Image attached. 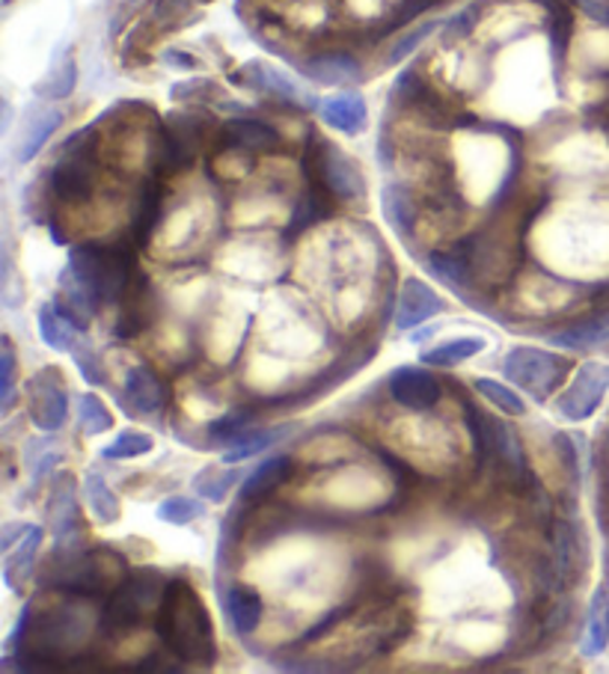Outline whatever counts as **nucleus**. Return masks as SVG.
<instances>
[{
  "instance_id": "27",
  "label": "nucleus",
  "mask_w": 609,
  "mask_h": 674,
  "mask_svg": "<svg viewBox=\"0 0 609 674\" xmlns=\"http://www.w3.org/2000/svg\"><path fill=\"white\" fill-rule=\"evenodd\" d=\"M289 475H291V457L286 455L268 457L264 464L256 466L253 473L244 479V484H241V500L244 502L264 500V496L277 491Z\"/></svg>"
},
{
  "instance_id": "47",
  "label": "nucleus",
  "mask_w": 609,
  "mask_h": 674,
  "mask_svg": "<svg viewBox=\"0 0 609 674\" xmlns=\"http://www.w3.org/2000/svg\"><path fill=\"white\" fill-rule=\"evenodd\" d=\"M193 3H206V0H158V21H179L191 12Z\"/></svg>"
},
{
  "instance_id": "4",
  "label": "nucleus",
  "mask_w": 609,
  "mask_h": 674,
  "mask_svg": "<svg viewBox=\"0 0 609 674\" xmlns=\"http://www.w3.org/2000/svg\"><path fill=\"white\" fill-rule=\"evenodd\" d=\"M46 574H42V585L54 589V592H72V594H104L110 589H117L126 576V562L117 553L99 550H81L78 544L69 547H54L51 559H48Z\"/></svg>"
},
{
  "instance_id": "36",
  "label": "nucleus",
  "mask_w": 609,
  "mask_h": 674,
  "mask_svg": "<svg viewBox=\"0 0 609 674\" xmlns=\"http://www.w3.org/2000/svg\"><path fill=\"white\" fill-rule=\"evenodd\" d=\"M256 420L253 408H236L227 416H220L209 425V443L211 446H232L238 437H244L250 425Z\"/></svg>"
},
{
  "instance_id": "38",
  "label": "nucleus",
  "mask_w": 609,
  "mask_h": 674,
  "mask_svg": "<svg viewBox=\"0 0 609 674\" xmlns=\"http://www.w3.org/2000/svg\"><path fill=\"white\" fill-rule=\"evenodd\" d=\"M476 392H479L482 399L491 401L493 408H500L502 413H509V416H523V413H527L523 399H520L515 390H509L506 383L491 381V378H479V381H476Z\"/></svg>"
},
{
  "instance_id": "28",
  "label": "nucleus",
  "mask_w": 609,
  "mask_h": 674,
  "mask_svg": "<svg viewBox=\"0 0 609 674\" xmlns=\"http://www.w3.org/2000/svg\"><path fill=\"white\" fill-rule=\"evenodd\" d=\"M381 205H383V218L390 223L401 238L413 235V227H417V202L410 197V191L405 184H387L381 191Z\"/></svg>"
},
{
  "instance_id": "32",
  "label": "nucleus",
  "mask_w": 609,
  "mask_h": 674,
  "mask_svg": "<svg viewBox=\"0 0 609 674\" xmlns=\"http://www.w3.org/2000/svg\"><path fill=\"white\" fill-rule=\"evenodd\" d=\"M74 81H78V66H74L72 51H57L48 69L46 81H39L37 92L42 99H66L72 95Z\"/></svg>"
},
{
  "instance_id": "29",
  "label": "nucleus",
  "mask_w": 609,
  "mask_h": 674,
  "mask_svg": "<svg viewBox=\"0 0 609 674\" xmlns=\"http://www.w3.org/2000/svg\"><path fill=\"white\" fill-rule=\"evenodd\" d=\"M78 330L72 321L66 319L63 312L57 310L54 303H46L42 310H39V336L46 342L48 348H54V351H72L78 345Z\"/></svg>"
},
{
  "instance_id": "52",
  "label": "nucleus",
  "mask_w": 609,
  "mask_h": 674,
  "mask_svg": "<svg viewBox=\"0 0 609 674\" xmlns=\"http://www.w3.org/2000/svg\"><path fill=\"white\" fill-rule=\"evenodd\" d=\"M607 589H609V585H607Z\"/></svg>"
},
{
  "instance_id": "20",
  "label": "nucleus",
  "mask_w": 609,
  "mask_h": 674,
  "mask_svg": "<svg viewBox=\"0 0 609 674\" xmlns=\"http://www.w3.org/2000/svg\"><path fill=\"white\" fill-rule=\"evenodd\" d=\"M220 603H223V612H227L229 624L236 630L238 636H250L256 633V627L262 624V597L247 589V585H229V589H220Z\"/></svg>"
},
{
  "instance_id": "30",
  "label": "nucleus",
  "mask_w": 609,
  "mask_h": 674,
  "mask_svg": "<svg viewBox=\"0 0 609 674\" xmlns=\"http://www.w3.org/2000/svg\"><path fill=\"white\" fill-rule=\"evenodd\" d=\"M485 342L476 336H461V339H449V342H440L435 348H426L422 351V363L435 365V369H455L461 365L470 356L482 354Z\"/></svg>"
},
{
  "instance_id": "51",
  "label": "nucleus",
  "mask_w": 609,
  "mask_h": 674,
  "mask_svg": "<svg viewBox=\"0 0 609 674\" xmlns=\"http://www.w3.org/2000/svg\"><path fill=\"white\" fill-rule=\"evenodd\" d=\"M607 446H609V434H607Z\"/></svg>"
},
{
  "instance_id": "41",
  "label": "nucleus",
  "mask_w": 609,
  "mask_h": 674,
  "mask_svg": "<svg viewBox=\"0 0 609 674\" xmlns=\"http://www.w3.org/2000/svg\"><path fill=\"white\" fill-rule=\"evenodd\" d=\"M146 452H152V437L140 434V431H122L110 446L101 449V455L108 461H126V457H140Z\"/></svg>"
},
{
  "instance_id": "39",
  "label": "nucleus",
  "mask_w": 609,
  "mask_h": 674,
  "mask_svg": "<svg viewBox=\"0 0 609 674\" xmlns=\"http://www.w3.org/2000/svg\"><path fill=\"white\" fill-rule=\"evenodd\" d=\"M437 28H440V21H437V19L419 21L417 28H410L408 33H401V37L396 39V42H392L390 51H387V57H383V63H387V66H399L401 60H405V57H408V54H413V51H417V48L422 46V42H426V39L431 37V33H435Z\"/></svg>"
},
{
  "instance_id": "50",
  "label": "nucleus",
  "mask_w": 609,
  "mask_h": 674,
  "mask_svg": "<svg viewBox=\"0 0 609 674\" xmlns=\"http://www.w3.org/2000/svg\"><path fill=\"white\" fill-rule=\"evenodd\" d=\"M164 63H173L176 69H193V66H197V60H193V57H188V54H179V51H167Z\"/></svg>"
},
{
  "instance_id": "1",
  "label": "nucleus",
  "mask_w": 609,
  "mask_h": 674,
  "mask_svg": "<svg viewBox=\"0 0 609 674\" xmlns=\"http://www.w3.org/2000/svg\"><path fill=\"white\" fill-rule=\"evenodd\" d=\"M87 636H90V624L83 618V610L37 594L21 615L10 647L19 645L21 672L24 668L33 672V668H54L60 660H74V654L87 645Z\"/></svg>"
},
{
  "instance_id": "11",
  "label": "nucleus",
  "mask_w": 609,
  "mask_h": 674,
  "mask_svg": "<svg viewBox=\"0 0 609 674\" xmlns=\"http://www.w3.org/2000/svg\"><path fill=\"white\" fill-rule=\"evenodd\" d=\"M259 21L280 30H319L328 21V0H250Z\"/></svg>"
},
{
  "instance_id": "7",
  "label": "nucleus",
  "mask_w": 609,
  "mask_h": 674,
  "mask_svg": "<svg viewBox=\"0 0 609 674\" xmlns=\"http://www.w3.org/2000/svg\"><path fill=\"white\" fill-rule=\"evenodd\" d=\"M152 576H156L152 571L149 574H134L131 580H126V583H119L113 589L108 606L101 612V633H126V630L137 627L146 618V610L156 606L158 592H164L161 580L149 585Z\"/></svg>"
},
{
  "instance_id": "49",
  "label": "nucleus",
  "mask_w": 609,
  "mask_h": 674,
  "mask_svg": "<svg viewBox=\"0 0 609 674\" xmlns=\"http://www.w3.org/2000/svg\"><path fill=\"white\" fill-rule=\"evenodd\" d=\"M24 532H28L24 523H7L3 532H0V550H3V553H10V550L19 544V537L24 535Z\"/></svg>"
},
{
  "instance_id": "42",
  "label": "nucleus",
  "mask_w": 609,
  "mask_h": 674,
  "mask_svg": "<svg viewBox=\"0 0 609 674\" xmlns=\"http://www.w3.org/2000/svg\"><path fill=\"white\" fill-rule=\"evenodd\" d=\"M556 455H559V466H562V475L571 493L580 491V455H577V446L568 434H556Z\"/></svg>"
},
{
  "instance_id": "2",
  "label": "nucleus",
  "mask_w": 609,
  "mask_h": 674,
  "mask_svg": "<svg viewBox=\"0 0 609 674\" xmlns=\"http://www.w3.org/2000/svg\"><path fill=\"white\" fill-rule=\"evenodd\" d=\"M156 630L161 642L182 663L211 665L218 660L209 610L188 580H173V583L164 585L161 603H158Z\"/></svg>"
},
{
  "instance_id": "9",
  "label": "nucleus",
  "mask_w": 609,
  "mask_h": 674,
  "mask_svg": "<svg viewBox=\"0 0 609 674\" xmlns=\"http://www.w3.org/2000/svg\"><path fill=\"white\" fill-rule=\"evenodd\" d=\"M609 390V365L603 363H582L573 374L571 386L559 399V413L565 420L582 422L598 411L600 401Z\"/></svg>"
},
{
  "instance_id": "37",
  "label": "nucleus",
  "mask_w": 609,
  "mask_h": 674,
  "mask_svg": "<svg viewBox=\"0 0 609 674\" xmlns=\"http://www.w3.org/2000/svg\"><path fill=\"white\" fill-rule=\"evenodd\" d=\"M541 7L547 10V30H550V42H553L556 57L562 60L565 51H568V42H571L573 33V16L568 0H541Z\"/></svg>"
},
{
  "instance_id": "33",
  "label": "nucleus",
  "mask_w": 609,
  "mask_h": 674,
  "mask_svg": "<svg viewBox=\"0 0 609 674\" xmlns=\"http://www.w3.org/2000/svg\"><path fill=\"white\" fill-rule=\"evenodd\" d=\"M607 339V321H586V324H573V328H565L559 330V333H550L547 342H550V345L568 348V351H589V348L603 345Z\"/></svg>"
},
{
  "instance_id": "46",
  "label": "nucleus",
  "mask_w": 609,
  "mask_h": 674,
  "mask_svg": "<svg viewBox=\"0 0 609 674\" xmlns=\"http://www.w3.org/2000/svg\"><path fill=\"white\" fill-rule=\"evenodd\" d=\"M69 354L74 356V363H78V369H81V374L87 378V381L104 383V372H101L99 360H96V351H90V348L78 342V345H74Z\"/></svg>"
},
{
  "instance_id": "16",
  "label": "nucleus",
  "mask_w": 609,
  "mask_h": 674,
  "mask_svg": "<svg viewBox=\"0 0 609 674\" xmlns=\"http://www.w3.org/2000/svg\"><path fill=\"white\" fill-rule=\"evenodd\" d=\"M300 72L321 87H348L363 78L360 60L348 51H319L300 63Z\"/></svg>"
},
{
  "instance_id": "17",
  "label": "nucleus",
  "mask_w": 609,
  "mask_h": 674,
  "mask_svg": "<svg viewBox=\"0 0 609 674\" xmlns=\"http://www.w3.org/2000/svg\"><path fill=\"white\" fill-rule=\"evenodd\" d=\"M422 264H426L428 274H435L440 283L455 289L461 298H467V289H473L479 283L473 271V259H470V247L467 244L455 247L449 253H431Z\"/></svg>"
},
{
  "instance_id": "22",
  "label": "nucleus",
  "mask_w": 609,
  "mask_h": 674,
  "mask_svg": "<svg viewBox=\"0 0 609 674\" xmlns=\"http://www.w3.org/2000/svg\"><path fill=\"white\" fill-rule=\"evenodd\" d=\"M321 119L342 134H360L369 125V108L360 92H339L319 104Z\"/></svg>"
},
{
  "instance_id": "18",
  "label": "nucleus",
  "mask_w": 609,
  "mask_h": 674,
  "mask_svg": "<svg viewBox=\"0 0 609 674\" xmlns=\"http://www.w3.org/2000/svg\"><path fill=\"white\" fill-rule=\"evenodd\" d=\"M60 125H63V110L48 108V104H33V108L28 110V117H24L19 149H16L19 164L33 161L48 143V138H51Z\"/></svg>"
},
{
  "instance_id": "10",
  "label": "nucleus",
  "mask_w": 609,
  "mask_h": 674,
  "mask_svg": "<svg viewBox=\"0 0 609 674\" xmlns=\"http://www.w3.org/2000/svg\"><path fill=\"white\" fill-rule=\"evenodd\" d=\"M28 411L33 425L42 431H60L69 413V395H66L63 381L57 378L54 369L39 372L28 383Z\"/></svg>"
},
{
  "instance_id": "44",
  "label": "nucleus",
  "mask_w": 609,
  "mask_h": 674,
  "mask_svg": "<svg viewBox=\"0 0 609 674\" xmlns=\"http://www.w3.org/2000/svg\"><path fill=\"white\" fill-rule=\"evenodd\" d=\"M12 390H16V351H12L10 339H3V351H0V408L10 411Z\"/></svg>"
},
{
  "instance_id": "31",
  "label": "nucleus",
  "mask_w": 609,
  "mask_h": 674,
  "mask_svg": "<svg viewBox=\"0 0 609 674\" xmlns=\"http://www.w3.org/2000/svg\"><path fill=\"white\" fill-rule=\"evenodd\" d=\"M294 431V425H280V429H262V431H247L244 437H238L232 446L227 449V455L223 461L227 464H241L247 457L262 455L271 446H277L280 440H286Z\"/></svg>"
},
{
  "instance_id": "12",
  "label": "nucleus",
  "mask_w": 609,
  "mask_h": 674,
  "mask_svg": "<svg viewBox=\"0 0 609 674\" xmlns=\"http://www.w3.org/2000/svg\"><path fill=\"white\" fill-rule=\"evenodd\" d=\"M232 81L247 87V90L264 92V95H271V99L286 101L291 108H310L312 104L310 95L300 90V83L291 81L289 74L280 72V69L271 63H259V60H256V63H247L241 72L232 74Z\"/></svg>"
},
{
  "instance_id": "34",
  "label": "nucleus",
  "mask_w": 609,
  "mask_h": 674,
  "mask_svg": "<svg viewBox=\"0 0 609 674\" xmlns=\"http://www.w3.org/2000/svg\"><path fill=\"white\" fill-rule=\"evenodd\" d=\"M83 493H87V502H90V511L96 514L99 523H113L119 517V500L117 493L110 491V484L104 482V475L90 470L87 479H83Z\"/></svg>"
},
{
  "instance_id": "24",
  "label": "nucleus",
  "mask_w": 609,
  "mask_h": 674,
  "mask_svg": "<svg viewBox=\"0 0 609 674\" xmlns=\"http://www.w3.org/2000/svg\"><path fill=\"white\" fill-rule=\"evenodd\" d=\"M609 645V589H598L591 594L586 624H582L580 654L586 660H595L607 651Z\"/></svg>"
},
{
  "instance_id": "13",
  "label": "nucleus",
  "mask_w": 609,
  "mask_h": 674,
  "mask_svg": "<svg viewBox=\"0 0 609 674\" xmlns=\"http://www.w3.org/2000/svg\"><path fill=\"white\" fill-rule=\"evenodd\" d=\"M390 395L399 401L401 408L428 411V408H435L437 401L443 399V386H440L435 374L413 369V365H405V369H396L390 374Z\"/></svg>"
},
{
  "instance_id": "25",
  "label": "nucleus",
  "mask_w": 609,
  "mask_h": 674,
  "mask_svg": "<svg viewBox=\"0 0 609 674\" xmlns=\"http://www.w3.org/2000/svg\"><path fill=\"white\" fill-rule=\"evenodd\" d=\"M42 529L28 526V532L19 537V544L10 553H3L7 562H3V583L10 585L12 592H19L21 585L28 583L30 571H33V562H37V553L42 547Z\"/></svg>"
},
{
  "instance_id": "14",
  "label": "nucleus",
  "mask_w": 609,
  "mask_h": 674,
  "mask_svg": "<svg viewBox=\"0 0 609 674\" xmlns=\"http://www.w3.org/2000/svg\"><path fill=\"white\" fill-rule=\"evenodd\" d=\"M48 523L54 532V547L78 544V502H74V479L69 473L54 475L51 496H48Z\"/></svg>"
},
{
  "instance_id": "6",
  "label": "nucleus",
  "mask_w": 609,
  "mask_h": 674,
  "mask_svg": "<svg viewBox=\"0 0 609 674\" xmlns=\"http://www.w3.org/2000/svg\"><path fill=\"white\" fill-rule=\"evenodd\" d=\"M307 173L310 182L325 188V191L339 202H363L366 200V179L360 173V167L355 164V158H348L346 152L312 131L310 134V152H307Z\"/></svg>"
},
{
  "instance_id": "35",
  "label": "nucleus",
  "mask_w": 609,
  "mask_h": 674,
  "mask_svg": "<svg viewBox=\"0 0 609 674\" xmlns=\"http://www.w3.org/2000/svg\"><path fill=\"white\" fill-rule=\"evenodd\" d=\"M241 482V470H227V466H209V470H202L197 479H193L191 491L197 496L209 502H223L227 500V493Z\"/></svg>"
},
{
  "instance_id": "19",
  "label": "nucleus",
  "mask_w": 609,
  "mask_h": 674,
  "mask_svg": "<svg viewBox=\"0 0 609 674\" xmlns=\"http://www.w3.org/2000/svg\"><path fill=\"white\" fill-rule=\"evenodd\" d=\"M122 306H119V319H117V336L128 339L143 333L149 324H152V315H156V303H152V292H149V283L146 276L137 274L128 285L126 298H122Z\"/></svg>"
},
{
  "instance_id": "3",
  "label": "nucleus",
  "mask_w": 609,
  "mask_h": 674,
  "mask_svg": "<svg viewBox=\"0 0 609 674\" xmlns=\"http://www.w3.org/2000/svg\"><path fill=\"white\" fill-rule=\"evenodd\" d=\"M96 306H110L126 298L137 276L134 255L122 244H81L69 253L66 274Z\"/></svg>"
},
{
  "instance_id": "21",
  "label": "nucleus",
  "mask_w": 609,
  "mask_h": 674,
  "mask_svg": "<svg viewBox=\"0 0 609 674\" xmlns=\"http://www.w3.org/2000/svg\"><path fill=\"white\" fill-rule=\"evenodd\" d=\"M220 140L227 147H241L250 149V152H271V149H280L282 138L280 131L273 125H268L264 119H229L227 125L220 128Z\"/></svg>"
},
{
  "instance_id": "5",
  "label": "nucleus",
  "mask_w": 609,
  "mask_h": 674,
  "mask_svg": "<svg viewBox=\"0 0 609 674\" xmlns=\"http://www.w3.org/2000/svg\"><path fill=\"white\" fill-rule=\"evenodd\" d=\"M96 182H99V138L96 128H83L66 143L63 155L51 167L48 184L57 200L83 205L96 197Z\"/></svg>"
},
{
  "instance_id": "8",
  "label": "nucleus",
  "mask_w": 609,
  "mask_h": 674,
  "mask_svg": "<svg viewBox=\"0 0 609 674\" xmlns=\"http://www.w3.org/2000/svg\"><path fill=\"white\" fill-rule=\"evenodd\" d=\"M506 374L511 383H518L520 390H527L529 395H536L538 401H545L550 392L565 381L568 363L562 356L550 354V351H538V348H515L506 356Z\"/></svg>"
},
{
  "instance_id": "43",
  "label": "nucleus",
  "mask_w": 609,
  "mask_h": 674,
  "mask_svg": "<svg viewBox=\"0 0 609 674\" xmlns=\"http://www.w3.org/2000/svg\"><path fill=\"white\" fill-rule=\"evenodd\" d=\"M110 425H113V420H110L108 408H104V404H101L96 395H83V399H81V429H83V434L96 437V434H104V431H110Z\"/></svg>"
},
{
  "instance_id": "48",
  "label": "nucleus",
  "mask_w": 609,
  "mask_h": 674,
  "mask_svg": "<svg viewBox=\"0 0 609 674\" xmlns=\"http://www.w3.org/2000/svg\"><path fill=\"white\" fill-rule=\"evenodd\" d=\"M580 10L586 12V19L595 21V24H607L609 28V3L607 0H577Z\"/></svg>"
},
{
  "instance_id": "40",
  "label": "nucleus",
  "mask_w": 609,
  "mask_h": 674,
  "mask_svg": "<svg viewBox=\"0 0 609 674\" xmlns=\"http://www.w3.org/2000/svg\"><path fill=\"white\" fill-rule=\"evenodd\" d=\"M206 514V505L200 500H191V496H170L158 505V517L164 523H173V526H188L191 520L202 517Z\"/></svg>"
},
{
  "instance_id": "15",
  "label": "nucleus",
  "mask_w": 609,
  "mask_h": 674,
  "mask_svg": "<svg viewBox=\"0 0 609 674\" xmlns=\"http://www.w3.org/2000/svg\"><path fill=\"white\" fill-rule=\"evenodd\" d=\"M443 306H446L443 298H440L435 289H428L422 280H417V276H408V280L401 283L399 303H396V328L399 330L417 328L422 321L440 315Z\"/></svg>"
},
{
  "instance_id": "23",
  "label": "nucleus",
  "mask_w": 609,
  "mask_h": 674,
  "mask_svg": "<svg viewBox=\"0 0 609 674\" xmlns=\"http://www.w3.org/2000/svg\"><path fill=\"white\" fill-rule=\"evenodd\" d=\"M126 401L137 413H158L167 401L164 381L149 365H134L126 374Z\"/></svg>"
},
{
  "instance_id": "26",
  "label": "nucleus",
  "mask_w": 609,
  "mask_h": 674,
  "mask_svg": "<svg viewBox=\"0 0 609 674\" xmlns=\"http://www.w3.org/2000/svg\"><path fill=\"white\" fill-rule=\"evenodd\" d=\"M164 218V193L156 179H149L140 188V197L134 202V214H131V235L137 244H146L149 235L156 232V227Z\"/></svg>"
},
{
  "instance_id": "45",
  "label": "nucleus",
  "mask_w": 609,
  "mask_h": 674,
  "mask_svg": "<svg viewBox=\"0 0 609 674\" xmlns=\"http://www.w3.org/2000/svg\"><path fill=\"white\" fill-rule=\"evenodd\" d=\"M408 0H346V7L355 12L357 19H375L387 10L399 12Z\"/></svg>"
}]
</instances>
